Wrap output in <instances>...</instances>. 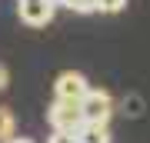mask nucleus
Segmentation results:
<instances>
[{"mask_svg": "<svg viewBox=\"0 0 150 143\" xmlns=\"http://www.w3.org/2000/svg\"><path fill=\"white\" fill-rule=\"evenodd\" d=\"M47 123L54 133H67V137H77L87 123H83V113H80V103H64V100H54L47 110Z\"/></svg>", "mask_w": 150, "mask_h": 143, "instance_id": "f257e3e1", "label": "nucleus"}, {"mask_svg": "<svg viewBox=\"0 0 150 143\" xmlns=\"http://www.w3.org/2000/svg\"><path fill=\"white\" fill-rule=\"evenodd\" d=\"M80 113H83V123H90V127H107L110 117H113V97H110V90L90 87V93H87L83 103H80Z\"/></svg>", "mask_w": 150, "mask_h": 143, "instance_id": "f03ea898", "label": "nucleus"}, {"mask_svg": "<svg viewBox=\"0 0 150 143\" xmlns=\"http://www.w3.org/2000/svg\"><path fill=\"white\" fill-rule=\"evenodd\" d=\"M87 93H90V83H87V77L77 73V70H64V73L54 80V100H64V103H83Z\"/></svg>", "mask_w": 150, "mask_h": 143, "instance_id": "7ed1b4c3", "label": "nucleus"}, {"mask_svg": "<svg viewBox=\"0 0 150 143\" xmlns=\"http://www.w3.org/2000/svg\"><path fill=\"white\" fill-rule=\"evenodd\" d=\"M17 13L27 27H47L57 13V0H17Z\"/></svg>", "mask_w": 150, "mask_h": 143, "instance_id": "20e7f679", "label": "nucleus"}, {"mask_svg": "<svg viewBox=\"0 0 150 143\" xmlns=\"http://www.w3.org/2000/svg\"><path fill=\"white\" fill-rule=\"evenodd\" d=\"M17 137V120L10 106H0V143H10Z\"/></svg>", "mask_w": 150, "mask_h": 143, "instance_id": "39448f33", "label": "nucleus"}, {"mask_svg": "<svg viewBox=\"0 0 150 143\" xmlns=\"http://www.w3.org/2000/svg\"><path fill=\"white\" fill-rule=\"evenodd\" d=\"M77 143H110V130L107 127H87L77 133Z\"/></svg>", "mask_w": 150, "mask_h": 143, "instance_id": "423d86ee", "label": "nucleus"}, {"mask_svg": "<svg viewBox=\"0 0 150 143\" xmlns=\"http://www.w3.org/2000/svg\"><path fill=\"white\" fill-rule=\"evenodd\" d=\"M57 7H67L74 13H97V0H57Z\"/></svg>", "mask_w": 150, "mask_h": 143, "instance_id": "0eeeda50", "label": "nucleus"}, {"mask_svg": "<svg viewBox=\"0 0 150 143\" xmlns=\"http://www.w3.org/2000/svg\"><path fill=\"white\" fill-rule=\"evenodd\" d=\"M127 7V0H97V10L100 13H120Z\"/></svg>", "mask_w": 150, "mask_h": 143, "instance_id": "6e6552de", "label": "nucleus"}, {"mask_svg": "<svg viewBox=\"0 0 150 143\" xmlns=\"http://www.w3.org/2000/svg\"><path fill=\"white\" fill-rule=\"evenodd\" d=\"M47 143H77V137H67V133H54Z\"/></svg>", "mask_w": 150, "mask_h": 143, "instance_id": "1a4fd4ad", "label": "nucleus"}, {"mask_svg": "<svg viewBox=\"0 0 150 143\" xmlns=\"http://www.w3.org/2000/svg\"><path fill=\"white\" fill-rule=\"evenodd\" d=\"M7 83H10V70H7L4 63H0V93L7 90Z\"/></svg>", "mask_w": 150, "mask_h": 143, "instance_id": "9d476101", "label": "nucleus"}, {"mask_svg": "<svg viewBox=\"0 0 150 143\" xmlns=\"http://www.w3.org/2000/svg\"><path fill=\"white\" fill-rule=\"evenodd\" d=\"M10 143H33V140H27V137H13Z\"/></svg>", "mask_w": 150, "mask_h": 143, "instance_id": "9b49d317", "label": "nucleus"}]
</instances>
